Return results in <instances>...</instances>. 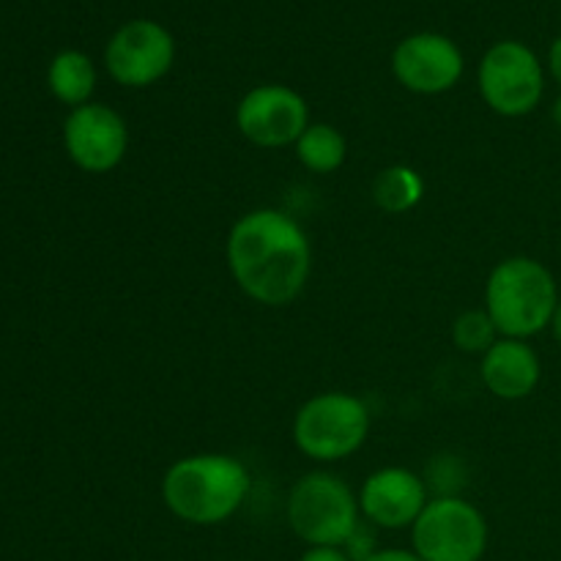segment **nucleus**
<instances>
[{"label":"nucleus","mask_w":561,"mask_h":561,"mask_svg":"<svg viewBox=\"0 0 561 561\" xmlns=\"http://www.w3.org/2000/svg\"><path fill=\"white\" fill-rule=\"evenodd\" d=\"M225 261L241 294L263 307H285L310 279L312 250L294 217L279 208H255L230 228Z\"/></svg>","instance_id":"obj_1"},{"label":"nucleus","mask_w":561,"mask_h":561,"mask_svg":"<svg viewBox=\"0 0 561 561\" xmlns=\"http://www.w3.org/2000/svg\"><path fill=\"white\" fill-rule=\"evenodd\" d=\"M250 493V471L233 455L201 453L175 460L162 480V502L184 524L217 526L233 518Z\"/></svg>","instance_id":"obj_2"},{"label":"nucleus","mask_w":561,"mask_h":561,"mask_svg":"<svg viewBox=\"0 0 561 561\" xmlns=\"http://www.w3.org/2000/svg\"><path fill=\"white\" fill-rule=\"evenodd\" d=\"M559 285L551 268L529 255L504 257L485 283V310L502 337L531 340L551 327Z\"/></svg>","instance_id":"obj_3"},{"label":"nucleus","mask_w":561,"mask_h":561,"mask_svg":"<svg viewBox=\"0 0 561 561\" xmlns=\"http://www.w3.org/2000/svg\"><path fill=\"white\" fill-rule=\"evenodd\" d=\"M288 526L310 548H343L359 531V496L329 471L299 477L285 504Z\"/></svg>","instance_id":"obj_4"},{"label":"nucleus","mask_w":561,"mask_h":561,"mask_svg":"<svg viewBox=\"0 0 561 561\" xmlns=\"http://www.w3.org/2000/svg\"><path fill=\"white\" fill-rule=\"evenodd\" d=\"M294 444L316 463H337L359 453L370 436V411L365 400L348 392H321L294 416Z\"/></svg>","instance_id":"obj_5"},{"label":"nucleus","mask_w":561,"mask_h":561,"mask_svg":"<svg viewBox=\"0 0 561 561\" xmlns=\"http://www.w3.org/2000/svg\"><path fill=\"white\" fill-rule=\"evenodd\" d=\"M480 96L502 118H524L540 107L546 96V66L535 49L515 38L496 42L477 71Z\"/></svg>","instance_id":"obj_6"},{"label":"nucleus","mask_w":561,"mask_h":561,"mask_svg":"<svg viewBox=\"0 0 561 561\" xmlns=\"http://www.w3.org/2000/svg\"><path fill=\"white\" fill-rule=\"evenodd\" d=\"M411 546L422 561H482L488 551V520L458 493L436 496L411 526Z\"/></svg>","instance_id":"obj_7"},{"label":"nucleus","mask_w":561,"mask_h":561,"mask_svg":"<svg viewBox=\"0 0 561 561\" xmlns=\"http://www.w3.org/2000/svg\"><path fill=\"white\" fill-rule=\"evenodd\" d=\"M175 64V38L153 20H129L104 47L107 75L124 88H151Z\"/></svg>","instance_id":"obj_8"},{"label":"nucleus","mask_w":561,"mask_h":561,"mask_svg":"<svg viewBox=\"0 0 561 561\" xmlns=\"http://www.w3.org/2000/svg\"><path fill=\"white\" fill-rule=\"evenodd\" d=\"M236 126L241 137L257 148L296 146L301 131L310 126L307 99L290 85L263 82L250 88L236 107Z\"/></svg>","instance_id":"obj_9"},{"label":"nucleus","mask_w":561,"mask_h":561,"mask_svg":"<svg viewBox=\"0 0 561 561\" xmlns=\"http://www.w3.org/2000/svg\"><path fill=\"white\" fill-rule=\"evenodd\" d=\"M64 146L71 162L93 175L110 173L129 151L124 115L99 102L75 107L64 121Z\"/></svg>","instance_id":"obj_10"},{"label":"nucleus","mask_w":561,"mask_h":561,"mask_svg":"<svg viewBox=\"0 0 561 561\" xmlns=\"http://www.w3.org/2000/svg\"><path fill=\"white\" fill-rule=\"evenodd\" d=\"M466 69L463 53L444 33H411L394 47L392 75L405 91L420 96H438L453 91Z\"/></svg>","instance_id":"obj_11"},{"label":"nucleus","mask_w":561,"mask_h":561,"mask_svg":"<svg viewBox=\"0 0 561 561\" xmlns=\"http://www.w3.org/2000/svg\"><path fill=\"white\" fill-rule=\"evenodd\" d=\"M427 485L420 474L403 466L378 469L362 482L359 510L373 526L389 531L411 529L427 507Z\"/></svg>","instance_id":"obj_12"},{"label":"nucleus","mask_w":561,"mask_h":561,"mask_svg":"<svg viewBox=\"0 0 561 561\" xmlns=\"http://www.w3.org/2000/svg\"><path fill=\"white\" fill-rule=\"evenodd\" d=\"M480 376L488 392L499 400H524L540 387L542 362L529 340L499 337L482 354Z\"/></svg>","instance_id":"obj_13"},{"label":"nucleus","mask_w":561,"mask_h":561,"mask_svg":"<svg viewBox=\"0 0 561 561\" xmlns=\"http://www.w3.org/2000/svg\"><path fill=\"white\" fill-rule=\"evenodd\" d=\"M47 82L58 102L69 104L71 110L82 107L96 91V66L80 49H64L49 64Z\"/></svg>","instance_id":"obj_14"},{"label":"nucleus","mask_w":561,"mask_h":561,"mask_svg":"<svg viewBox=\"0 0 561 561\" xmlns=\"http://www.w3.org/2000/svg\"><path fill=\"white\" fill-rule=\"evenodd\" d=\"M296 159L305 164L310 173L329 175L337 173L348 159V140L343 131L332 124H310L294 146Z\"/></svg>","instance_id":"obj_15"},{"label":"nucleus","mask_w":561,"mask_h":561,"mask_svg":"<svg viewBox=\"0 0 561 561\" xmlns=\"http://www.w3.org/2000/svg\"><path fill=\"white\" fill-rule=\"evenodd\" d=\"M373 203L387 214H409L425 197V181L409 164L383 168L370 184Z\"/></svg>","instance_id":"obj_16"},{"label":"nucleus","mask_w":561,"mask_h":561,"mask_svg":"<svg viewBox=\"0 0 561 561\" xmlns=\"http://www.w3.org/2000/svg\"><path fill=\"white\" fill-rule=\"evenodd\" d=\"M502 337L496 323L491 321L488 310H466L453 323V343L463 354H485L496 340Z\"/></svg>","instance_id":"obj_17"},{"label":"nucleus","mask_w":561,"mask_h":561,"mask_svg":"<svg viewBox=\"0 0 561 561\" xmlns=\"http://www.w3.org/2000/svg\"><path fill=\"white\" fill-rule=\"evenodd\" d=\"M299 561H354L343 548H307Z\"/></svg>","instance_id":"obj_18"},{"label":"nucleus","mask_w":561,"mask_h":561,"mask_svg":"<svg viewBox=\"0 0 561 561\" xmlns=\"http://www.w3.org/2000/svg\"><path fill=\"white\" fill-rule=\"evenodd\" d=\"M365 561H422L414 551H403V548H381L373 551Z\"/></svg>","instance_id":"obj_19"},{"label":"nucleus","mask_w":561,"mask_h":561,"mask_svg":"<svg viewBox=\"0 0 561 561\" xmlns=\"http://www.w3.org/2000/svg\"><path fill=\"white\" fill-rule=\"evenodd\" d=\"M548 75L557 80V85L561 88V36L553 38L551 49H548Z\"/></svg>","instance_id":"obj_20"},{"label":"nucleus","mask_w":561,"mask_h":561,"mask_svg":"<svg viewBox=\"0 0 561 561\" xmlns=\"http://www.w3.org/2000/svg\"><path fill=\"white\" fill-rule=\"evenodd\" d=\"M551 334H553V340H557V343L561 345V296H559V305H557V310H553V318H551Z\"/></svg>","instance_id":"obj_21"},{"label":"nucleus","mask_w":561,"mask_h":561,"mask_svg":"<svg viewBox=\"0 0 561 561\" xmlns=\"http://www.w3.org/2000/svg\"><path fill=\"white\" fill-rule=\"evenodd\" d=\"M553 121H557V126L561 129V96L557 99V104H553Z\"/></svg>","instance_id":"obj_22"}]
</instances>
